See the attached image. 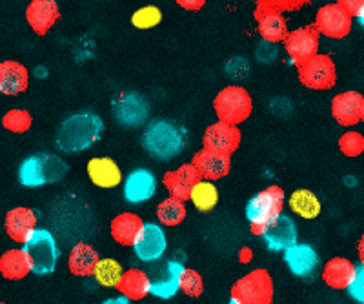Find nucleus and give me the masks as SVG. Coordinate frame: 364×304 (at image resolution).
<instances>
[{"instance_id":"f257e3e1","label":"nucleus","mask_w":364,"mask_h":304,"mask_svg":"<svg viewBox=\"0 0 364 304\" xmlns=\"http://www.w3.org/2000/svg\"><path fill=\"white\" fill-rule=\"evenodd\" d=\"M104 122L91 112L73 113L60 122L55 135V146L64 153H79L90 150L102 137Z\"/></svg>"},{"instance_id":"f03ea898","label":"nucleus","mask_w":364,"mask_h":304,"mask_svg":"<svg viewBox=\"0 0 364 304\" xmlns=\"http://www.w3.org/2000/svg\"><path fill=\"white\" fill-rule=\"evenodd\" d=\"M186 131L173 121L157 119L142 134V148L157 161H173L186 148Z\"/></svg>"},{"instance_id":"7ed1b4c3","label":"nucleus","mask_w":364,"mask_h":304,"mask_svg":"<svg viewBox=\"0 0 364 304\" xmlns=\"http://www.w3.org/2000/svg\"><path fill=\"white\" fill-rule=\"evenodd\" d=\"M68 164L53 153L29 155L18 166V180L26 188H42L60 183L68 175Z\"/></svg>"},{"instance_id":"20e7f679","label":"nucleus","mask_w":364,"mask_h":304,"mask_svg":"<svg viewBox=\"0 0 364 304\" xmlns=\"http://www.w3.org/2000/svg\"><path fill=\"white\" fill-rule=\"evenodd\" d=\"M282 206L284 192L281 186H268L262 192L255 193L246 205V219L250 221L253 234L262 235V232L282 215Z\"/></svg>"},{"instance_id":"39448f33","label":"nucleus","mask_w":364,"mask_h":304,"mask_svg":"<svg viewBox=\"0 0 364 304\" xmlns=\"http://www.w3.org/2000/svg\"><path fill=\"white\" fill-rule=\"evenodd\" d=\"M22 250L28 255L31 273L50 275L57 268L60 251H58L57 241L48 229H35L33 234L28 237V241L22 244Z\"/></svg>"},{"instance_id":"423d86ee","label":"nucleus","mask_w":364,"mask_h":304,"mask_svg":"<svg viewBox=\"0 0 364 304\" xmlns=\"http://www.w3.org/2000/svg\"><path fill=\"white\" fill-rule=\"evenodd\" d=\"M230 299L237 304H273V279L264 268H257L233 284Z\"/></svg>"},{"instance_id":"0eeeda50","label":"nucleus","mask_w":364,"mask_h":304,"mask_svg":"<svg viewBox=\"0 0 364 304\" xmlns=\"http://www.w3.org/2000/svg\"><path fill=\"white\" fill-rule=\"evenodd\" d=\"M252 108L253 104L250 93L242 86H237V84L220 89L215 99H213V109H215L219 121L232 126L245 122L250 117Z\"/></svg>"},{"instance_id":"6e6552de","label":"nucleus","mask_w":364,"mask_h":304,"mask_svg":"<svg viewBox=\"0 0 364 304\" xmlns=\"http://www.w3.org/2000/svg\"><path fill=\"white\" fill-rule=\"evenodd\" d=\"M299 80L310 89H330L336 86L337 71L328 55H315L310 60L297 66Z\"/></svg>"},{"instance_id":"1a4fd4ad","label":"nucleus","mask_w":364,"mask_h":304,"mask_svg":"<svg viewBox=\"0 0 364 304\" xmlns=\"http://www.w3.org/2000/svg\"><path fill=\"white\" fill-rule=\"evenodd\" d=\"M113 117L124 128L133 129L144 124L149 117V104L148 100L135 92L120 93L113 100Z\"/></svg>"},{"instance_id":"9d476101","label":"nucleus","mask_w":364,"mask_h":304,"mask_svg":"<svg viewBox=\"0 0 364 304\" xmlns=\"http://www.w3.org/2000/svg\"><path fill=\"white\" fill-rule=\"evenodd\" d=\"M318 38H321V33L315 28V24L290 31L284 40V50L290 55L291 63L301 66L302 63H306L311 57L318 55Z\"/></svg>"},{"instance_id":"9b49d317","label":"nucleus","mask_w":364,"mask_h":304,"mask_svg":"<svg viewBox=\"0 0 364 304\" xmlns=\"http://www.w3.org/2000/svg\"><path fill=\"white\" fill-rule=\"evenodd\" d=\"M314 24L321 35L330 38H344L352 31L353 18L336 2L318 9Z\"/></svg>"},{"instance_id":"f8f14e48","label":"nucleus","mask_w":364,"mask_h":304,"mask_svg":"<svg viewBox=\"0 0 364 304\" xmlns=\"http://www.w3.org/2000/svg\"><path fill=\"white\" fill-rule=\"evenodd\" d=\"M168 248V239H166L164 229L154 222H146L142 232L136 237L133 250H135L136 259H141L142 263H155L164 255Z\"/></svg>"},{"instance_id":"ddd939ff","label":"nucleus","mask_w":364,"mask_h":304,"mask_svg":"<svg viewBox=\"0 0 364 304\" xmlns=\"http://www.w3.org/2000/svg\"><path fill=\"white\" fill-rule=\"evenodd\" d=\"M261 237L268 250L288 251L297 244V226L291 217L281 215L262 232Z\"/></svg>"},{"instance_id":"4468645a","label":"nucleus","mask_w":364,"mask_h":304,"mask_svg":"<svg viewBox=\"0 0 364 304\" xmlns=\"http://www.w3.org/2000/svg\"><path fill=\"white\" fill-rule=\"evenodd\" d=\"M203 144L206 150L232 155L240 144V131L237 126L219 121L215 124L208 126L206 131H204Z\"/></svg>"},{"instance_id":"2eb2a0df","label":"nucleus","mask_w":364,"mask_h":304,"mask_svg":"<svg viewBox=\"0 0 364 304\" xmlns=\"http://www.w3.org/2000/svg\"><path fill=\"white\" fill-rule=\"evenodd\" d=\"M157 192V179L149 170L146 168H139V170H133L124 180V186H122V195L128 202L132 205H142V202H148L151 197Z\"/></svg>"},{"instance_id":"dca6fc26","label":"nucleus","mask_w":364,"mask_h":304,"mask_svg":"<svg viewBox=\"0 0 364 304\" xmlns=\"http://www.w3.org/2000/svg\"><path fill=\"white\" fill-rule=\"evenodd\" d=\"M199 180H203V177L199 175V171L193 164H182L181 168L173 171H168L162 179L164 188L170 192V197L178 200H190L191 192L193 188L199 184Z\"/></svg>"},{"instance_id":"f3484780","label":"nucleus","mask_w":364,"mask_h":304,"mask_svg":"<svg viewBox=\"0 0 364 304\" xmlns=\"http://www.w3.org/2000/svg\"><path fill=\"white\" fill-rule=\"evenodd\" d=\"M186 268L177 261H168L155 270L151 277V295L159 299H171L181 290V279Z\"/></svg>"},{"instance_id":"a211bd4d","label":"nucleus","mask_w":364,"mask_h":304,"mask_svg":"<svg viewBox=\"0 0 364 304\" xmlns=\"http://www.w3.org/2000/svg\"><path fill=\"white\" fill-rule=\"evenodd\" d=\"M191 164L197 168L199 175L204 180H217L223 179L230 173V168H232V157L224 153H217V151H211L203 148L200 151L193 155L191 158Z\"/></svg>"},{"instance_id":"6ab92c4d","label":"nucleus","mask_w":364,"mask_h":304,"mask_svg":"<svg viewBox=\"0 0 364 304\" xmlns=\"http://www.w3.org/2000/svg\"><path fill=\"white\" fill-rule=\"evenodd\" d=\"M60 17L58 4L55 0H33L26 8V21L37 35H46Z\"/></svg>"},{"instance_id":"aec40b11","label":"nucleus","mask_w":364,"mask_h":304,"mask_svg":"<svg viewBox=\"0 0 364 304\" xmlns=\"http://www.w3.org/2000/svg\"><path fill=\"white\" fill-rule=\"evenodd\" d=\"M364 97L357 92H344L331 99V115L341 126H355L360 122Z\"/></svg>"},{"instance_id":"412c9836","label":"nucleus","mask_w":364,"mask_h":304,"mask_svg":"<svg viewBox=\"0 0 364 304\" xmlns=\"http://www.w3.org/2000/svg\"><path fill=\"white\" fill-rule=\"evenodd\" d=\"M35 226H37V213L31 208H24V206L13 208L6 215V234L15 242H22L24 244L29 235L37 229Z\"/></svg>"},{"instance_id":"4be33fe9","label":"nucleus","mask_w":364,"mask_h":304,"mask_svg":"<svg viewBox=\"0 0 364 304\" xmlns=\"http://www.w3.org/2000/svg\"><path fill=\"white\" fill-rule=\"evenodd\" d=\"M284 263L295 277H311L318 266V255L310 244H295L284 251Z\"/></svg>"},{"instance_id":"5701e85b","label":"nucleus","mask_w":364,"mask_h":304,"mask_svg":"<svg viewBox=\"0 0 364 304\" xmlns=\"http://www.w3.org/2000/svg\"><path fill=\"white\" fill-rule=\"evenodd\" d=\"M87 177L95 186L102 190H112L117 188L122 180V173L117 163L109 157H95L87 163Z\"/></svg>"},{"instance_id":"b1692460","label":"nucleus","mask_w":364,"mask_h":304,"mask_svg":"<svg viewBox=\"0 0 364 304\" xmlns=\"http://www.w3.org/2000/svg\"><path fill=\"white\" fill-rule=\"evenodd\" d=\"M29 75L26 66L17 60H4L0 64V92L4 95H18L28 89Z\"/></svg>"},{"instance_id":"393cba45","label":"nucleus","mask_w":364,"mask_h":304,"mask_svg":"<svg viewBox=\"0 0 364 304\" xmlns=\"http://www.w3.org/2000/svg\"><path fill=\"white\" fill-rule=\"evenodd\" d=\"M355 264L346 257H333L323 270V281L333 290H348L355 275Z\"/></svg>"},{"instance_id":"a878e982","label":"nucleus","mask_w":364,"mask_h":304,"mask_svg":"<svg viewBox=\"0 0 364 304\" xmlns=\"http://www.w3.org/2000/svg\"><path fill=\"white\" fill-rule=\"evenodd\" d=\"M144 224L146 222H142L141 217L135 215V213H120L109 224V232L119 244L133 246Z\"/></svg>"},{"instance_id":"bb28decb","label":"nucleus","mask_w":364,"mask_h":304,"mask_svg":"<svg viewBox=\"0 0 364 304\" xmlns=\"http://www.w3.org/2000/svg\"><path fill=\"white\" fill-rule=\"evenodd\" d=\"M99 263L100 257L95 251V248H91L90 244H84V242L75 244L73 250L70 251V257H68V268L77 277H90V275H93Z\"/></svg>"},{"instance_id":"cd10ccee","label":"nucleus","mask_w":364,"mask_h":304,"mask_svg":"<svg viewBox=\"0 0 364 304\" xmlns=\"http://www.w3.org/2000/svg\"><path fill=\"white\" fill-rule=\"evenodd\" d=\"M120 295H124L129 300H141L151 293V279L149 275L142 270H128L120 281L119 288Z\"/></svg>"},{"instance_id":"c85d7f7f","label":"nucleus","mask_w":364,"mask_h":304,"mask_svg":"<svg viewBox=\"0 0 364 304\" xmlns=\"http://www.w3.org/2000/svg\"><path fill=\"white\" fill-rule=\"evenodd\" d=\"M0 273L4 279L21 281L31 273V264L24 250H8L0 257Z\"/></svg>"},{"instance_id":"c756f323","label":"nucleus","mask_w":364,"mask_h":304,"mask_svg":"<svg viewBox=\"0 0 364 304\" xmlns=\"http://www.w3.org/2000/svg\"><path fill=\"white\" fill-rule=\"evenodd\" d=\"M255 18L259 22V33H261V37L266 42L279 44V42H284L288 33H290L284 17L279 15V13H266V15H261V17Z\"/></svg>"},{"instance_id":"7c9ffc66","label":"nucleus","mask_w":364,"mask_h":304,"mask_svg":"<svg viewBox=\"0 0 364 304\" xmlns=\"http://www.w3.org/2000/svg\"><path fill=\"white\" fill-rule=\"evenodd\" d=\"M290 208L302 219H317L321 215V200L310 190H297L290 195Z\"/></svg>"},{"instance_id":"2f4dec72","label":"nucleus","mask_w":364,"mask_h":304,"mask_svg":"<svg viewBox=\"0 0 364 304\" xmlns=\"http://www.w3.org/2000/svg\"><path fill=\"white\" fill-rule=\"evenodd\" d=\"M190 200L199 212H211L219 205V190L211 180H199V184L193 188Z\"/></svg>"},{"instance_id":"473e14b6","label":"nucleus","mask_w":364,"mask_h":304,"mask_svg":"<svg viewBox=\"0 0 364 304\" xmlns=\"http://www.w3.org/2000/svg\"><path fill=\"white\" fill-rule=\"evenodd\" d=\"M124 268L117 263L115 259H100L99 266L95 268V277L97 283L104 288H119L120 281L124 277Z\"/></svg>"},{"instance_id":"72a5a7b5","label":"nucleus","mask_w":364,"mask_h":304,"mask_svg":"<svg viewBox=\"0 0 364 304\" xmlns=\"http://www.w3.org/2000/svg\"><path fill=\"white\" fill-rule=\"evenodd\" d=\"M157 217L164 226H177L186 219V206L182 200L168 197L157 206Z\"/></svg>"},{"instance_id":"f704fd0d","label":"nucleus","mask_w":364,"mask_h":304,"mask_svg":"<svg viewBox=\"0 0 364 304\" xmlns=\"http://www.w3.org/2000/svg\"><path fill=\"white\" fill-rule=\"evenodd\" d=\"M162 21V11L157 6H144L132 15V24L136 30H151L157 28Z\"/></svg>"},{"instance_id":"c9c22d12","label":"nucleus","mask_w":364,"mask_h":304,"mask_svg":"<svg viewBox=\"0 0 364 304\" xmlns=\"http://www.w3.org/2000/svg\"><path fill=\"white\" fill-rule=\"evenodd\" d=\"M31 122H33V119L26 109H11L2 119L4 128L13 134H26L31 128Z\"/></svg>"},{"instance_id":"e433bc0d","label":"nucleus","mask_w":364,"mask_h":304,"mask_svg":"<svg viewBox=\"0 0 364 304\" xmlns=\"http://www.w3.org/2000/svg\"><path fill=\"white\" fill-rule=\"evenodd\" d=\"M306 2H291V0H259L255 6V17H261L266 13H279L294 11V9L302 8Z\"/></svg>"},{"instance_id":"4c0bfd02","label":"nucleus","mask_w":364,"mask_h":304,"mask_svg":"<svg viewBox=\"0 0 364 304\" xmlns=\"http://www.w3.org/2000/svg\"><path fill=\"white\" fill-rule=\"evenodd\" d=\"M181 290H182V293H184V295H188V297H200V295H203L204 283H203V277H200L199 271L186 268V270H184V273H182Z\"/></svg>"},{"instance_id":"58836bf2","label":"nucleus","mask_w":364,"mask_h":304,"mask_svg":"<svg viewBox=\"0 0 364 304\" xmlns=\"http://www.w3.org/2000/svg\"><path fill=\"white\" fill-rule=\"evenodd\" d=\"M339 150L346 157H359L364 153V137L359 131H346L339 139Z\"/></svg>"},{"instance_id":"ea45409f","label":"nucleus","mask_w":364,"mask_h":304,"mask_svg":"<svg viewBox=\"0 0 364 304\" xmlns=\"http://www.w3.org/2000/svg\"><path fill=\"white\" fill-rule=\"evenodd\" d=\"M348 292L359 304L364 303V263H360L355 268V275H353V281L348 288Z\"/></svg>"},{"instance_id":"a19ab883","label":"nucleus","mask_w":364,"mask_h":304,"mask_svg":"<svg viewBox=\"0 0 364 304\" xmlns=\"http://www.w3.org/2000/svg\"><path fill=\"white\" fill-rule=\"evenodd\" d=\"M277 44H273V42H266L262 40L261 44H259V48H257L255 55H257V59L261 60V63L268 64V63H273V60L277 59Z\"/></svg>"},{"instance_id":"79ce46f5","label":"nucleus","mask_w":364,"mask_h":304,"mask_svg":"<svg viewBox=\"0 0 364 304\" xmlns=\"http://www.w3.org/2000/svg\"><path fill=\"white\" fill-rule=\"evenodd\" d=\"M177 4L184 9H190V11H199L200 8H204L206 2L204 0H178Z\"/></svg>"},{"instance_id":"37998d69","label":"nucleus","mask_w":364,"mask_h":304,"mask_svg":"<svg viewBox=\"0 0 364 304\" xmlns=\"http://www.w3.org/2000/svg\"><path fill=\"white\" fill-rule=\"evenodd\" d=\"M102 304H129V299H126L124 295L112 297V299H106Z\"/></svg>"},{"instance_id":"c03bdc74","label":"nucleus","mask_w":364,"mask_h":304,"mask_svg":"<svg viewBox=\"0 0 364 304\" xmlns=\"http://www.w3.org/2000/svg\"><path fill=\"white\" fill-rule=\"evenodd\" d=\"M357 251H359L360 263H364V235H363V237H360L359 244H357Z\"/></svg>"},{"instance_id":"a18cd8bd","label":"nucleus","mask_w":364,"mask_h":304,"mask_svg":"<svg viewBox=\"0 0 364 304\" xmlns=\"http://www.w3.org/2000/svg\"><path fill=\"white\" fill-rule=\"evenodd\" d=\"M357 22H359V24L364 28V8L360 9V13H359V15H357Z\"/></svg>"},{"instance_id":"49530a36","label":"nucleus","mask_w":364,"mask_h":304,"mask_svg":"<svg viewBox=\"0 0 364 304\" xmlns=\"http://www.w3.org/2000/svg\"><path fill=\"white\" fill-rule=\"evenodd\" d=\"M360 121L364 122V104H363V109H360Z\"/></svg>"},{"instance_id":"de8ad7c7","label":"nucleus","mask_w":364,"mask_h":304,"mask_svg":"<svg viewBox=\"0 0 364 304\" xmlns=\"http://www.w3.org/2000/svg\"><path fill=\"white\" fill-rule=\"evenodd\" d=\"M230 304H237V303H233V300H230Z\"/></svg>"},{"instance_id":"09e8293b","label":"nucleus","mask_w":364,"mask_h":304,"mask_svg":"<svg viewBox=\"0 0 364 304\" xmlns=\"http://www.w3.org/2000/svg\"><path fill=\"white\" fill-rule=\"evenodd\" d=\"M2 304H6V303H2Z\"/></svg>"},{"instance_id":"8fccbe9b","label":"nucleus","mask_w":364,"mask_h":304,"mask_svg":"<svg viewBox=\"0 0 364 304\" xmlns=\"http://www.w3.org/2000/svg\"><path fill=\"white\" fill-rule=\"evenodd\" d=\"M363 304H364V303H363Z\"/></svg>"}]
</instances>
